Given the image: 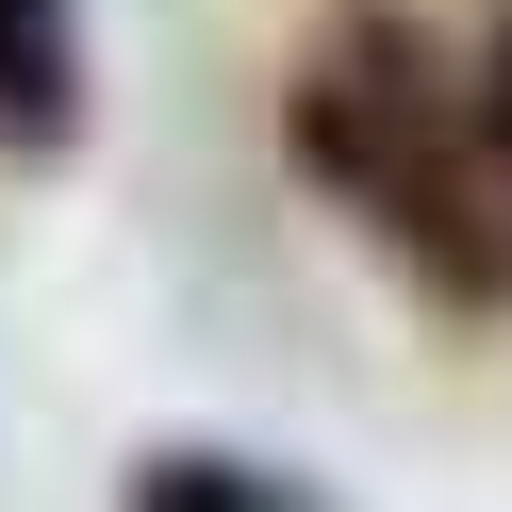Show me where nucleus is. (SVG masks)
Returning a JSON list of instances; mask_svg holds the SVG:
<instances>
[{"instance_id":"obj_4","label":"nucleus","mask_w":512,"mask_h":512,"mask_svg":"<svg viewBox=\"0 0 512 512\" xmlns=\"http://www.w3.org/2000/svg\"><path fill=\"white\" fill-rule=\"evenodd\" d=\"M463 116H479V149H496V166H512V34L479 50V83H463Z\"/></svg>"},{"instance_id":"obj_3","label":"nucleus","mask_w":512,"mask_h":512,"mask_svg":"<svg viewBox=\"0 0 512 512\" xmlns=\"http://www.w3.org/2000/svg\"><path fill=\"white\" fill-rule=\"evenodd\" d=\"M133 512H314L281 463H232V446H149L133 463Z\"/></svg>"},{"instance_id":"obj_2","label":"nucleus","mask_w":512,"mask_h":512,"mask_svg":"<svg viewBox=\"0 0 512 512\" xmlns=\"http://www.w3.org/2000/svg\"><path fill=\"white\" fill-rule=\"evenodd\" d=\"M83 133V0H0V149L50 166Z\"/></svg>"},{"instance_id":"obj_1","label":"nucleus","mask_w":512,"mask_h":512,"mask_svg":"<svg viewBox=\"0 0 512 512\" xmlns=\"http://www.w3.org/2000/svg\"><path fill=\"white\" fill-rule=\"evenodd\" d=\"M281 149H298V182H331V199L364 215V232L397 248L430 298H463V314L512 298V199H496V149H479L463 83H446L397 17H380V34H347L331 67H298Z\"/></svg>"}]
</instances>
